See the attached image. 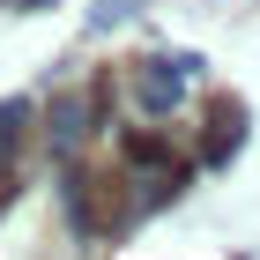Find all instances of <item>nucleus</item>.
I'll list each match as a JSON object with an SVG mask.
<instances>
[{
	"instance_id": "1",
	"label": "nucleus",
	"mask_w": 260,
	"mask_h": 260,
	"mask_svg": "<svg viewBox=\"0 0 260 260\" xmlns=\"http://www.w3.org/2000/svg\"><path fill=\"white\" fill-rule=\"evenodd\" d=\"M82 201H89V223H97V231H112V223L126 216V186L112 179V171H89V186H82Z\"/></svg>"
},
{
	"instance_id": "2",
	"label": "nucleus",
	"mask_w": 260,
	"mask_h": 260,
	"mask_svg": "<svg viewBox=\"0 0 260 260\" xmlns=\"http://www.w3.org/2000/svg\"><path fill=\"white\" fill-rule=\"evenodd\" d=\"M126 156H134V164H156L164 141H156V134H134V141H126Z\"/></svg>"
}]
</instances>
